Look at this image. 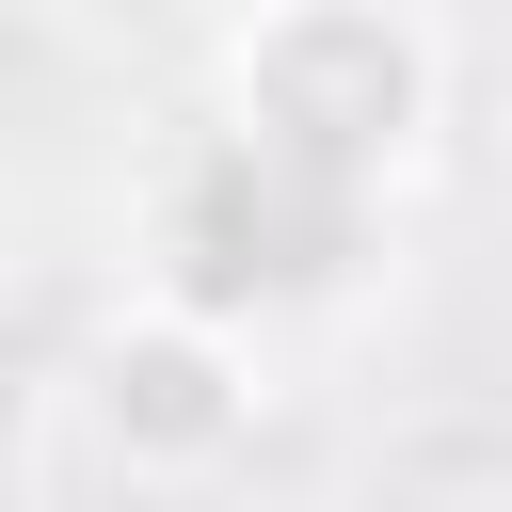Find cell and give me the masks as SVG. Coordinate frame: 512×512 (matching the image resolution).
Here are the masks:
<instances>
[{
  "mask_svg": "<svg viewBox=\"0 0 512 512\" xmlns=\"http://www.w3.org/2000/svg\"><path fill=\"white\" fill-rule=\"evenodd\" d=\"M352 256V160L288 144V128H240L192 192H176V272L208 304H272V288H320Z\"/></svg>",
  "mask_w": 512,
  "mask_h": 512,
  "instance_id": "6da1fadb",
  "label": "cell"
},
{
  "mask_svg": "<svg viewBox=\"0 0 512 512\" xmlns=\"http://www.w3.org/2000/svg\"><path fill=\"white\" fill-rule=\"evenodd\" d=\"M128 400H144L160 432H192V416H208V368H176V352H160V368H128Z\"/></svg>",
  "mask_w": 512,
  "mask_h": 512,
  "instance_id": "3957f363",
  "label": "cell"
},
{
  "mask_svg": "<svg viewBox=\"0 0 512 512\" xmlns=\"http://www.w3.org/2000/svg\"><path fill=\"white\" fill-rule=\"evenodd\" d=\"M256 128H288V144H320V160L368 176V144L400 128V48H384L368 16H304V32L256 64Z\"/></svg>",
  "mask_w": 512,
  "mask_h": 512,
  "instance_id": "7a4b0ae2",
  "label": "cell"
}]
</instances>
